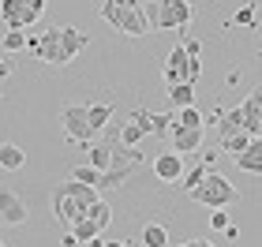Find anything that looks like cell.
<instances>
[{
    "label": "cell",
    "instance_id": "obj_18",
    "mask_svg": "<svg viewBox=\"0 0 262 247\" xmlns=\"http://www.w3.org/2000/svg\"><path fill=\"white\" fill-rule=\"evenodd\" d=\"M165 94H169V105H172V109L195 105V86H191V82H172V86H165Z\"/></svg>",
    "mask_w": 262,
    "mask_h": 247
},
{
    "label": "cell",
    "instance_id": "obj_24",
    "mask_svg": "<svg viewBox=\"0 0 262 247\" xmlns=\"http://www.w3.org/2000/svg\"><path fill=\"white\" fill-rule=\"evenodd\" d=\"M172 131V109L169 113H150V135L154 139H169Z\"/></svg>",
    "mask_w": 262,
    "mask_h": 247
},
{
    "label": "cell",
    "instance_id": "obj_26",
    "mask_svg": "<svg viewBox=\"0 0 262 247\" xmlns=\"http://www.w3.org/2000/svg\"><path fill=\"white\" fill-rule=\"evenodd\" d=\"M142 139H146V135H142V131H139V127H135V124H131V120H127V124H120V127H116V143H124V146H139V143H142Z\"/></svg>",
    "mask_w": 262,
    "mask_h": 247
},
{
    "label": "cell",
    "instance_id": "obj_25",
    "mask_svg": "<svg viewBox=\"0 0 262 247\" xmlns=\"http://www.w3.org/2000/svg\"><path fill=\"white\" fill-rule=\"evenodd\" d=\"M247 143H251V135H247V131H236V135H225V139H221V150H225L229 158H236Z\"/></svg>",
    "mask_w": 262,
    "mask_h": 247
},
{
    "label": "cell",
    "instance_id": "obj_38",
    "mask_svg": "<svg viewBox=\"0 0 262 247\" xmlns=\"http://www.w3.org/2000/svg\"><path fill=\"white\" fill-rule=\"evenodd\" d=\"M131 4H142V0H131Z\"/></svg>",
    "mask_w": 262,
    "mask_h": 247
},
{
    "label": "cell",
    "instance_id": "obj_27",
    "mask_svg": "<svg viewBox=\"0 0 262 247\" xmlns=\"http://www.w3.org/2000/svg\"><path fill=\"white\" fill-rule=\"evenodd\" d=\"M0 49H4V53H23V49H27V34H23V30H8L4 41H0Z\"/></svg>",
    "mask_w": 262,
    "mask_h": 247
},
{
    "label": "cell",
    "instance_id": "obj_20",
    "mask_svg": "<svg viewBox=\"0 0 262 247\" xmlns=\"http://www.w3.org/2000/svg\"><path fill=\"white\" fill-rule=\"evenodd\" d=\"M172 127H206V116L195 105H184V109H172Z\"/></svg>",
    "mask_w": 262,
    "mask_h": 247
},
{
    "label": "cell",
    "instance_id": "obj_17",
    "mask_svg": "<svg viewBox=\"0 0 262 247\" xmlns=\"http://www.w3.org/2000/svg\"><path fill=\"white\" fill-rule=\"evenodd\" d=\"M109 150H113V143H105V139L98 135L94 143H86V165L98 169V172H105L109 169Z\"/></svg>",
    "mask_w": 262,
    "mask_h": 247
},
{
    "label": "cell",
    "instance_id": "obj_10",
    "mask_svg": "<svg viewBox=\"0 0 262 247\" xmlns=\"http://www.w3.org/2000/svg\"><path fill=\"white\" fill-rule=\"evenodd\" d=\"M240 116H244V131L251 135V139H258V135H262V94H258V90L244 98Z\"/></svg>",
    "mask_w": 262,
    "mask_h": 247
},
{
    "label": "cell",
    "instance_id": "obj_5",
    "mask_svg": "<svg viewBox=\"0 0 262 247\" xmlns=\"http://www.w3.org/2000/svg\"><path fill=\"white\" fill-rule=\"evenodd\" d=\"M195 19V8L187 0H158V30H176V34H187Z\"/></svg>",
    "mask_w": 262,
    "mask_h": 247
},
{
    "label": "cell",
    "instance_id": "obj_22",
    "mask_svg": "<svg viewBox=\"0 0 262 247\" xmlns=\"http://www.w3.org/2000/svg\"><path fill=\"white\" fill-rule=\"evenodd\" d=\"M68 232L75 236V243H90V240H98V236H101V229L94 225L90 217H79L75 225H68Z\"/></svg>",
    "mask_w": 262,
    "mask_h": 247
},
{
    "label": "cell",
    "instance_id": "obj_33",
    "mask_svg": "<svg viewBox=\"0 0 262 247\" xmlns=\"http://www.w3.org/2000/svg\"><path fill=\"white\" fill-rule=\"evenodd\" d=\"M4 75H11V64L4 60V56H0V79H4Z\"/></svg>",
    "mask_w": 262,
    "mask_h": 247
},
{
    "label": "cell",
    "instance_id": "obj_21",
    "mask_svg": "<svg viewBox=\"0 0 262 247\" xmlns=\"http://www.w3.org/2000/svg\"><path fill=\"white\" fill-rule=\"evenodd\" d=\"M142 247H169V232H165V225H158V221H146V229H142Z\"/></svg>",
    "mask_w": 262,
    "mask_h": 247
},
{
    "label": "cell",
    "instance_id": "obj_11",
    "mask_svg": "<svg viewBox=\"0 0 262 247\" xmlns=\"http://www.w3.org/2000/svg\"><path fill=\"white\" fill-rule=\"evenodd\" d=\"M202 135H206V127H172L169 131L176 154H195V150H202Z\"/></svg>",
    "mask_w": 262,
    "mask_h": 247
},
{
    "label": "cell",
    "instance_id": "obj_3",
    "mask_svg": "<svg viewBox=\"0 0 262 247\" xmlns=\"http://www.w3.org/2000/svg\"><path fill=\"white\" fill-rule=\"evenodd\" d=\"M142 161H146V154H142L139 146H124V143H113L109 150V169L101 172L98 187H124L131 180V172L142 169Z\"/></svg>",
    "mask_w": 262,
    "mask_h": 247
},
{
    "label": "cell",
    "instance_id": "obj_8",
    "mask_svg": "<svg viewBox=\"0 0 262 247\" xmlns=\"http://www.w3.org/2000/svg\"><path fill=\"white\" fill-rule=\"evenodd\" d=\"M150 169H154V176H158L161 184H176L184 176V154H176V150H161V154L150 161Z\"/></svg>",
    "mask_w": 262,
    "mask_h": 247
},
{
    "label": "cell",
    "instance_id": "obj_34",
    "mask_svg": "<svg viewBox=\"0 0 262 247\" xmlns=\"http://www.w3.org/2000/svg\"><path fill=\"white\" fill-rule=\"evenodd\" d=\"M101 247H124V240H101Z\"/></svg>",
    "mask_w": 262,
    "mask_h": 247
},
{
    "label": "cell",
    "instance_id": "obj_7",
    "mask_svg": "<svg viewBox=\"0 0 262 247\" xmlns=\"http://www.w3.org/2000/svg\"><path fill=\"white\" fill-rule=\"evenodd\" d=\"M27 217H30L27 198L15 195L11 187H0V221L11 225V229H19V225H27Z\"/></svg>",
    "mask_w": 262,
    "mask_h": 247
},
{
    "label": "cell",
    "instance_id": "obj_30",
    "mask_svg": "<svg viewBox=\"0 0 262 247\" xmlns=\"http://www.w3.org/2000/svg\"><path fill=\"white\" fill-rule=\"evenodd\" d=\"M236 23H240V27H255V4H244L236 11Z\"/></svg>",
    "mask_w": 262,
    "mask_h": 247
},
{
    "label": "cell",
    "instance_id": "obj_32",
    "mask_svg": "<svg viewBox=\"0 0 262 247\" xmlns=\"http://www.w3.org/2000/svg\"><path fill=\"white\" fill-rule=\"evenodd\" d=\"M23 8H27L34 19H41V15H45V0H23Z\"/></svg>",
    "mask_w": 262,
    "mask_h": 247
},
{
    "label": "cell",
    "instance_id": "obj_12",
    "mask_svg": "<svg viewBox=\"0 0 262 247\" xmlns=\"http://www.w3.org/2000/svg\"><path fill=\"white\" fill-rule=\"evenodd\" d=\"M56 34H60V49H64V56H68V64L90 45V34H82L79 27H56Z\"/></svg>",
    "mask_w": 262,
    "mask_h": 247
},
{
    "label": "cell",
    "instance_id": "obj_31",
    "mask_svg": "<svg viewBox=\"0 0 262 247\" xmlns=\"http://www.w3.org/2000/svg\"><path fill=\"white\" fill-rule=\"evenodd\" d=\"M210 225H213V229L221 232L225 225H229V214H225V210H210Z\"/></svg>",
    "mask_w": 262,
    "mask_h": 247
},
{
    "label": "cell",
    "instance_id": "obj_9",
    "mask_svg": "<svg viewBox=\"0 0 262 247\" xmlns=\"http://www.w3.org/2000/svg\"><path fill=\"white\" fill-rule=\"evenodd\" d=\"M0 19H4L8 30H27V27L38 23L27 8H23V0H0Z\"/></svg>",
    "mask_w": 262,
    "mask_h": 247
},
{
    "label": "cell",
    "instance_id": "obj_15",
    "mask_svg": "<svg viewBox=\"0 0 262 247\" xmlns=\"http://www.w3.org/2000/svg\"><path fill=\"white\" fill-rule=\"evenodd\" d=\"M113 116H116V109H113V105H109V101H98V105H86V127H90V135H94V139H98V135L105 131V124H109V120H113Z\"/></svg>",
    "mask_w": 262,
    "mask_h": 247
},
{
    "label": "cell",
    "instance_id": "obj_13",
    "mask_svg": "<svg viewBox=\"0 0 262 247\" xmlns=\"http://www.w3.org/2000/svg\"><path fill=\"white\" fill-rule=\"evenodd\" d=\"M184 68H187V53H184V45H172V53L165 56V64H161V79H165V86H172V82H184Z\"/></svg>",
    "mask_w": 262,
    "mask_h": 247
},
{
    "label": "cell",
    "instance_id": "obj_19",
    "mask_svg": "<svg viewBox=\"0 0 262 247\" xmlns=\"http://www.w3.org/2000/svg\"><path fill=\"white\" fill-rule=\"evenodd\" d=\"M221 131V139L225 135H236V131H244V116H240V105L236 109H221V116H217V124H213Z\"/></svg>",
    "mask_w": 262,
    "mask_h": 247
},
{
    "label": "cell",
    "instance_id": "obj_4",
    "mask_svg": "<svg viewBox=\"0 0 262 247\" xmlns=\"http://www.w3.org/2000/svg\"><path fill=\"white\" fill-rule=\"evenodd\" d=\"M101 19L109 23V27H116L120 34H127V38H146V23H142L139 8H127V4H109V0H101Z\"/></svg>",
    "mask_w": 262,
    "mask_h": 247
},
{
    "label": "cell",
    "instance_id": "obj_36",
    "mask_svg": "<svg viewBox=\"0 0 262 247\" xmlns=\"http://www.w3.org/2000/svg\"><path fill=\"white\" fill-rule=\"evenodd\" d=\"M195 247H217V243H210V240H195Z\"/></svg>",
    "mask_w": 262,
    "mask_h": 247
},
{
    "label": "cell",
    "instance_id": "obj_35",
    "mask_svg": "<svg viewBox=\"0 0 262 247\" xmlns=\"http://www.w3.org/2000/svg\"><path fill=\"white\" fill-rule=\"evenodd\" d=\"M169 247H195V240H184V243H169Z\"/></svg>",
    "mask_w": 262,
    "mask_h": 247
},
{
    "label": "cell",
    "instance_id": "obj_1",
    "mask_svg": "<svg viewBox=\"0 0 262 247\" xmlns=\"http://www.w3.org/2000/svg\"><path fill=\"white\" fill-rule=\"evenodd\" d=\"M98 187H90V184H79V180H64V184H56L53 187V195H49V206H53V221L56 225H75V221L86 214V206L90 203H98Z\"/></svg>",
    "mask_w": 262,
    "mask_h": 247
},
{
    "label": "cell",
    "instance_id": "obj_39",
    "mask_svg": "<svg viewBox=\"0 0 262 247\" xmlns=\"http://www.w3.org/2000/svg\"><path fill=\"white\" fill-rule=\"evenodd\" d=\"M0 247H8V243H4V240H0Z\"/></svg>",
    "mask_w": 262,
    "mask_h": 247
},
{
    "label": "cell",
    "instance_id": "obj_2",
    "mask_svg": "<svg viewBox=\"0 0 262 247\" xmlns=\"http://www.w3.org/2000/svg\"><path fill=\"white\" fill-rule=\"evenodd\" d=\"M187 195H191L199 206H206V210H229L236 198H240V191L229 184V176H221V172H213V169H206V176H202Z\"/></svg>",
    "mask_w": 262,
    "mask_h": 247
},
{
    "label": "cell",
    "instance_id": "obj_29",
    "mask_svg": "<svg viewBox=\"0 0 262 247\" xmlns=\"http://www.w3.org/2000/svg\"><path fill=\"white\" fill-rule=\"evenodd\" d=\"M202 176H206V165H195V169H191V172H184V176H180V180H176L172 187H184V191H191V187L202 180Z\"/></svg>",
    "mask_w": 262,
    "mask_h": 247
},
{
    "label": "cell",
    "instance_id": "obj_6",
    "mask_svg": "<svg viewBox=\"0 0 262 247\" xmlns=\"http://www.w3.org/2000/svg\"><path fill=\"white\" fill-rule=\"evenodd\" d=\"M60 124H64L68 143H75V146L94 143V135L86 127V105H64V109H60Z\"/></svg>",
    "mask_w": 262,
    "mask_h": 247
},
{
    "label": "cell",
    "instance_id": "obj_16",
    "mask_svg": "<svg viewBox=\"0 0 262 247\" xmlns=\"http://www.w3.org/2000/svg\"><path fill=\"white\" fill-rule=\"evenodd\" d=\"M0 169L4 172L27 169V150H23L19 143H0Z\"/></svg>",
    "mask_w": 262,
    "mask_h": 247
},
{
    "label": "cell",
    "instance_id": "obj_28",
    "mask_svg": "<svg viewBox=\"0 0 262 247\" xmlns=\"http://www.w3.org/2000/svg\"><path fill=\"white\" fill-rule=\"evenodd\" d=\"M71 180H79V184H90V187H98L101 172H98V169H90V165H75V169H71Z\"/></svg>",
    "mask_w": 262,
    "mask_h": 247
},
{
    "label": "cell",
    "instance_id": "obj_23",
    "mask_svg": "<svg viewBox=\"0 0 262 247\" xmlns=\"http://www.w3.org/2000/svg\"><path fill=\"white\" fill-rule=\"evenodd\" d=\"M82 217H90L94 225L105 232V225L113 221V210H109V203H105V198H98V203H90V206H86V214H82Z\"/></svg>",
    "mask_w": 262,
    "mask_h": 247
},
{
    "label": "cell",
    "instance_id": "obj_14",
    "mask_svg": "<svg viewBox=\"0 0 262 247\" xmlns=\"http://www.w3.org/2000/svg\"><path fill=\"white\" fill-rule=\"evenodd\" d=\"M232 161H236V169H244V172H255V176H258V172H262V135L251 139V143H247Z\"/></svg>",
    "mask_w": 262,
    "mask_h": 247
},
{
    "label": "cell",
    "instance_id": "obj_37",
    "mask_svg": "<svg viewBox=\"0 0 262 247\" xmlns=\"http://www.w3.org/2000/svg\"><path fill=\"white\" fill-rule=\"evenodd\" d=\"M124 247H142V243L139 240H124Z\"/></svg>",
    "mask_w": 262,
    "mask_h": 247
}]
</instances>
